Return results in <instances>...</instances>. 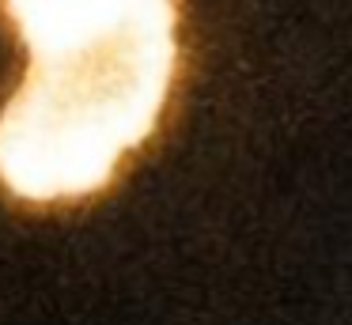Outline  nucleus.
<instances>
[{"label": "nucleus", "mask_w": 352, "mask_h": 325, "mask_svg": "<svg viewBox=\"0 0 352 325\" xmlns=\"http://www.w3.org/2000/svg\"><path fill=\"white\" fill-rule=\"evenodd\" d=\"M27 72L0 110V181L34 204L110 186L175 80V0H4Z\"/></svg>", "instance_id": "1"}]
</instances>
